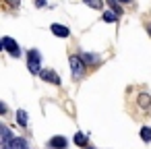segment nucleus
<instances>
[{
    "label": "nucleus",
    "mask_w": 151,
    "mask_h": 149,
    "mask_svg": "<svg viewBox=\"0 0 151 149\" xmlns=\"http://www.w3.org/2000/svg\"><path fill=\"white\" fill-rule=\"evenodd\" d=\"M27 68L31 75H40L42 73V56L37 50H29L27 54Z\"/></svg>",
    "instance_id": "1"
},
{
    "label": "nucleus",
    "mask_w": 151,
    "mask_h": 149,
    "mask_svg": "<svg viewBox=\"0 0 151 149\" xmlns=\"http://www.w3.org/2000/svg\"><path fill=\"white\" fill-rule=\"evenodd\" d=\"M70 73H73V79H81L83 77V73H85V62H83V58L81 56H77V54H73L70 58Z\"/></svg>",
    "instance_id": "2"
},
{
    "label": "nucleus",
    "mask_w": 151,
    "mask_h": 149,
    "mask_svg": "<svg viewBox=\"0 0 151 149\" xmlns=\"http://www.w3.org/2000/svg\"><path fill=\"white\" fill-rule=\"evenodd\" d=\"M2 44H4V50H6L11 56H15V58H19V56H21V48H19V44H17L13 37H4V40H2Z\"/></svg>",
    "instance_id": "3"
},
{
    "label": "nucleus",
    "mask_w": 151,
    "mask_h": 149,
    "mask_svg": "<svg viewBox=\"0 0 151 149\" xmlns=\"http://www.w3.org/2000/svg\"><path fill=\"white\" fill-rule=\"evenodd\" d=\"M40 77L46 81V83H52V85H60V77L54 73V71H50V68H42V73H40Z\"/></svg>",
    "instance_id": "4"
},
{
    "label": "nucleus",
    "mask_w": 151,
    "mask_h": 149,
    "mask_svg": "<svg viewBox=\"0 0 151 149\" xmlns=\"http://www.w3.org/2000/svg\"><path fill=\"white\" fill-rule=\"evenodd\" d=\"M50 31H52L56 37H62V40H66V37L70 35V29L64 27V25H60V23H54V25L50 27Z\"/></svg>",
    "instance_id": "5"
},
{
    "label": "nucleus",
    "mask_w": 151,
    "mask_h": 149,
    "mask_svg": "<svg viewBox=\"0 0 151 149\" xmlns=\"http://www.w3.org/2000/svg\"><path fill=\"white\" fill-rule=\"evenodd\" d=\"M4 149H29V145H27V141L25 139H21V137H15L13 141H9L6 145H2Z\"/></svg>",
    "instance_id": "6"
},
{
    "label": "nucleus",
    "mask_w": 151,
    "mask_h": 149,
    "mask_svg": "<svg viewBox=\"0 0 151 149\" xmlns=\"http://www.w3.org/2000/svg\"><path fill=\"white\" fill-rule=\"evenodd\" d=\"M52 149H66V145H68V141H66V137H60V135H56V137H52L50 139V143H48Z\"/></svg>",
    "instance_id": "7"
},
{
    "label": "nucleus",
    "mask_w": 151,
    "mask_h": 149,
    "mask_svg": "<svg viewBox=\"0 0 151 149\" xmlns=\"http://www.w3.org/2000/svg\"><path fill=\"white\" fill-rule=\"evenodd\" d=\"M15 139V135L9 130V128H4V126H0V143H2V145H6L9 141H13Z\"/></svg>",
    "instance_id": "8"
},
{
    "label": "nucleus",
    "mask_w": 151,
    "mask_h": 149,
    "mask_svg": "<svg viewBox=\"0 0 151 149\" xmlns=\"http://www.w3.org/2000/svg\"><path fill=\"white\" fill-rule=\"evenodd\" d=\"M83 2H85L89 9H95V11H99V9L104 6V0H83Z\"/></svg>",
    "instance_id": "9"
},
{
    "label": "nucleus",
    "mask_w": 151,
    "mask_h": 149,
    "mask_svg": "<svg viewBox=\"0 0 151 149\" xmlns=\"http://www.w3.org/2000/svg\"><path fill=\"white\" fill-rule=\"evenodd\" d=\"M81 58H83V62H85V64L99 62V56H95V54H81Z\"/></svg>",
    "instance_id": "10"
},
{
    "label": "nucleus",
    "mask_w": 151,
    "mask_h": 149,
    "mask_svg": "<svg viewBox=\"0 0 151 149\" xmlns=\"http://www.w3.org/2000/svg\"><path fill=\"white\" fill-rule=\"evenodd\" d=\"M17 122L21 126H27V112L25 110H17Z\"/></svg>",
    "instance_id": "11"
},
{
    "label": "nucleus",
    "mask_w": 151,
    "mask_h": 149,
    "mask_svg": "<svg viewBox=\"0 0 151 149\" xmlns=\"http://www.w3.org/2000/svg\"><path fill=\"white\" fill-rule=\"evenodd\" d=\"M75 145H79V147L87 145V135H85V132H77V135H75Z\"/></svg>",
    "instance_id": "12"
},
{
    "label": "nucleus",
    "mask_w": 151,
    "mask_h": 149,
    "mask_svg": "<svg viewBox=\"0 0 151 149\" xmlns=\"http://www.w3.org/2000/svg\"><path fill=\"white\" fill-rule=\"evenodd\" d=\"M139 104H141V108H147V106L151 104V95H149V93H141V95H139Z\"/></svg>",
    "instance_id": "13"
},
{
    "label": "nucleus",
    "mask_w": 151,
    "mask_h": 149,
    "mask_svg": "<svg viewBox=\"0 0 151 149\" xmlns=\"http://www.w3.org/2000/svg\"><path fill=\"white\" fill-rule=\"evenodd\" d=\"M141 139H143L145 143H151V128H149V126H143V128H141Z\"/></svg>",
    "instance_id": "14"
},
{
    "label": "nucleus",
    "mask_w": 151,
    "mask_h": 149,
    "mask_svg": "<svg viewBox=\"0 0 151 149\" xmlns=\"http://www.w3.org/2000/svg\"><path fill=\"white\" fill-rule=\"evenodd\" d=\"M116 19H118V17H116V13H114V11H108V13H104V21H106V23H114Z\"/></svg>",
    "instance_id": "15"
},
{
    "label": "nucleus",
    "mask_w": 151,
    "mask_h": 149,
    "mask_svg": "<svg viewBox=\"0 0 151 149\" xmlns=\"http://www.w3.org/2000/svg\"><path fill=\"white\" fill-rule=\"evenodd\" d=\"M2 2H6V4H11V6H19L21 0H2Z\"/></svg>",
    "instance_id": "16"
},
{
    "label": "nucleus",
    "mask_w": 151,
    "mask_h": 149,
    "mask_svg": "<svg viewBox=\"0 0 151 149\" xmlns=\"http://www.w3.org/2000/svg\"><path fill=\"white\" fill-rule=\"evenodd\" d=\"M6 112H9L6 104H4V101H0V114H6Z\"/></svg>",
    "instance_id": "17"
},
{
    "label": "nucleus",
    "mask_w": 151,
    "mask_h": 149,
    "mask_svg": "<svg viewBox=\"0 0 151 149\" xmlns=\"http://www.w3.org/2000/svg\"><path fill=\"white\" fill-rule=\"evenodd\" d=\"M35 6H37V9H42V6H46V0H35Z\"/></svg>",
    "instance_id": "18"
},
{
    "label": "nucleus",
    "mask_w": 151,
    "mask_h": 149,
    "mask_svg": "<svg viewBox=\"0 0 151 149\" xmlns=\"http://www.w3.org/2000/svg\"><path fill=\"white\" fill-rule=\"evenodd\" d=\"M118 4H128V2H132V0H116Z\"/></svg>",
    "instance_id": "19"
},
{
    "label": "nucleus",
    "mask_w": 151,
    "mask_h": 149,
    "mask_svg": "<svg viewBox=\"0 0 151 149\" xmlns=\"http://www.w3.org/2000/svg\"><path fill=\"white\" fill-rule=\"evenodd\" d=\"M4 50V44H2V40H0V52H2Z\"/></svg>",
    "instance_id": "20"
},
{
    "label": "nucleus",
    "mask_w": 151,
    "mask_h": 149,
    "mask_svg": "<svg viewBox=\"0 0 151 149\" xmlns=\"http://www.w3.org/2000/svg\"><path fill=\"white\" fill-rule=\"evenodd\" d=\"M147 31H149V35H151V23H149V25H147Z\"/></svg>",
    "instance_id": "21"
},
{
    "label": "nucleus",
    "mask_w": 151,
    "mask_h": 149,
    "mask_svg": "<svg viewBox=\"0 0 151 149\" xmlns=\"http://www.w3.org/2000/svg\"><path fill=\"white\" fill-rule=\"evenodd\" d=\"M87 149H91V147H87Z\"/></svg>",
    "instance_id": "22"
}]
</instances>
